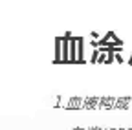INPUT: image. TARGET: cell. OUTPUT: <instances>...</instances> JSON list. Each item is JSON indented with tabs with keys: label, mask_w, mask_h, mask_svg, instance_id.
<instances>
[{
	"label": "cell",
	"mask_w": 132,
	"mask_h": 130,
	"mask_svg": "<svg viewBox=\"0 0 132 130\" xmlns=\"http://www.w3.org/2000/svg\"><path fill=\"white\" fill-rule=\"evenodd\" d=\"M66 108H68V110L85 108V97H68V101H66Z\"/></svg>",
	"instance_id": "3957f363"
},
{
	"label": "cell",
	"mask_w": 132,
	"mask_h": 130,
	"mask_svg": "<svg viewBox=\"0 0 132 130\" xmlns=\"http://www.w3.org/2000/svg\"><path fill=\"white\" fill-rule=\"evenodd\" d=\"M118 130H127V128H118Z\"/></svg>",
	"instance_id": "30bf717a"
},
{
	"label": "cell",
	"mask_w": 132,
	"mask_h": 130,
	"mask_svg": "<svg viewBox=\"0 0 132 130\" xmlns=\"http://www.w3.org/2000/svg\"><path fill=\"white\" fill-rule=\"evenodd\" d=\"M82 53H85V42L81 37H73V62H82Z\"/></svg>",
	"instance_id": "7a4b0ae2"
},
{
	"label": "cell",
	"mask_w": 132,
	"mask_h": 130,
	"mask_svg": "<svg viewBox=\"0 0 132 130\" xmlns=\"http://www.w3.org/2000/svg\"><path fill=\"white\" fill-rule=\"evenodd\" d=\"M85 108L86 110L101 108V97H85Z\"/></svg>",
	"instance_id": "5b68a950"
},
{
	"label": "cell",
	"mask_w": 132,
	"mask_h": 130,
	"mask_svg": "<svg viewBox=\"0 0 132 130\" xmlns=\"http://www.w3.org/2000/svg\"><path fill=\"white\" fill-rule=\"evenodd\" d=\"M86 130H106V128H99V126H88Z\"/></svg>",
	"instance_id": "52a82bcc"
},
{
	"label": "cell",
	"mask_w": 132,
	"mask_h": 130,
	"mask_svg": "<svg viewBox=\"0 0 132 130\" xmlns=\"http://www.w3.org/2000/svg\"><path fill=\"white\" fill-rule=\"evenodd\" d=\"M116 103H118V97H112V95H105V97H101V110L116 108Z\"/></svg>",
	"instance_id": "277c9868"
},
{
	"label": "cell",
	"mask_w": 132,
	"mask_h": 130,
	"mask_svg": "<svg viewBox=\"0 0 132 130\" xmlns=\"http://www.w3.org/2000/svg\"><path fill=\"white\" fill-rule=\"evenodd\" d=\"M66 40H68V37L55 39V62H68V59H66Z\"/></svg>",
	"instance_id": "6da1fadb"
},
{
	"label": "cell",
	"mask_w": 132,
	"mask_h": 130,
	"mask_svg": "<svg viewBox=\"0 0 132 130\" xmlns=\"http://www.w3.org/2000/svg\"><path fill=\"white\" fill-rule=\"evenodd\" d=\"M106 130H118V128H106Z\"/></svg>",
	"instance_id": "9c48e42d"
},
{
	"label": "cell",
	"mask_w": 132,
	"mask_h": 130,
	"mask_svg": "<svg viewBox=\"0 0 132 130\" xmlns=\"http://www.w3.org/2000/svg\"><path fill=\"white\" fill-rule=\"evenodd\" d=\"M132 106V97H118V103H116V108L121 110V108H128Z\"/></svg>",
	"instance_id": "8992f818"
},
{
	"label": "cell",
	"mask_w": 132,
	"mask_h": 130,
	"mask_svg": "<svg viewBox=\"0 0 132 130\" xmlns=\"http://www.w3.org/2000/svg\"><path fill=\"white\" fill-rule=\"evenodd\" d=\"M127 130H132V128H127Z\"/></svg>",
	"instance_id": "8fae6325"
},
{
	"label": "cell",
	"mask_w": 132,
	"mask_h": 130,
	"mask_svg": "<svg viewBox=\"0 0 132 130\" xmlns=\"http://www.w3.org/2000/svg\"><path fill=\"white\" fill-rule=\"evenodd\" d=\"M72 130H86V128H82V126H75V128H72Z\"/></svg>",
	"instance_id": "ba28073f"
}]
</instances>
